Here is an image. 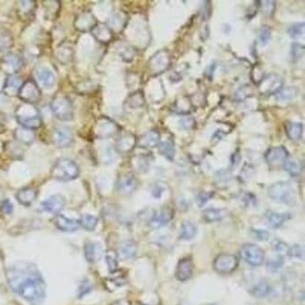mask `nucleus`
<instances>
[{
	"instance_id": "obj_1",
	"label": "nucleus",
	"mask_w": 305,
	"mask_h": 305,
	"mask_svg": "<svg viewBox=\"0 0 305 305\" xmlns=\"http://www.w3.org/2000/svg\"><path fill=\"white\" fill-rule=\"evenodd\" d=\"M8 281L15 293L31 304H40L45 298V283L33 264L21 262L8 270Z\"/></svg>"
},
{
	"instance_id": "obj_2",
	"label": "nucleus",
	"mask_w": 305,
	"mask_h": 305,
	"mask_svg": "<svg viewBox=\"0 0 305 305\" xmlns=\"http://www.w3.org/2000/svg\"><path fill=\"white\" fill-rule=\"evenodd\" d=\"M15 119L22 128L28 130H37L43 126L44 120L37 107L34 104H19L15 110Z\"/></svg>"
},
{
	"instance_id": "obj_3",
	"label": "nucleus",
	"mask_w": 305,
	"mask_h": 305,
	"mask_svg": "<svg viewBox=\"0 0 305 305\" xmlns=\"http://www.w3.org/2000/svg\"><path fill=\"white\" fill-rule=\"evenodd\" d=\"M79 167L75 162L68 158H61L54 164L51 176L60 181H70L79 176Z\"/></svg>"
},
{
	"instance_id": "obj_4",
	"label": "nucleus",
	"mask_w": 305,
	"mask_h": 305,
	"mask_svg": "<svg viewBox=\"0 0 305 305\" xmlns=\"http://www.w3.org/2000/svg\"><path fill=\"white\" fill-rule=\"evenodd\" d=\"M53 114L61 121H70L74 119V105L70 98L65 95H57L50 104Z\"/></svg>"
},
{
	"instance_id": "obj_5",
	"label": "nucleus",
	"mask_w": 305,
	"mask_h": 305,
	"mask_svg": "<svg viewBox=\"0 0 305 305\" xmlns=\"http://www.w3.org/2000/svg\"><path fill=\"white\" fill-rule=\"evenodd\" d=\"M268 195L273 201L288 205L293 201V189L290 183L279 181L268 187Z\"/></svg>"
},
{
	"instance_id": "obj_6",
	"label": "nucleus",
	"mask_w": 305,
	"mask_h": 305,
	"mask_svg": "<svg viewBox=\"0 0 305 305\" xmlns=\"http://www.w3.org/2000/svg\"><path fill=\"white\" fill-rule=\"evenodd\" d=\"M240 257L253 267L261 266L265 259V252L258 245L247 243L241 246L239 250Z\"/></svg>"
},
{
	"instance_id": "obj_7",
	"label": "nucleus",
	"mask_w": 305,
	"mask_h": 305,
	"mask_svg": "<svg viewBox=\"0 0 305 305\" xmlns=\"http://www.w3.org/2000/svg\"><path fill=\"white\" fill-rule=\"evenodd\" d=\"M18 97L26 104H37L42 99V90L39 88L37 82L33 79H28L23 83L19 90Z\"/></svg>"
},
{
	"instance_id": "obj_8",
	"label": "nucleus",
	"mask_w": 305,
	"mask_h": 305,
	"mask_svg": "<svg viewBox=\"0 0 305 305\" xmlns=\"http://www.w3.org/2000/svg\"><path fill=\"white\" fill-rule=\"evenodd\" d=\"M238 257L231 253H220L213 261V268L220 274H229L238 268Z\"/></svg>"
},
{
	"instance_id": "obj_9",
	"label": "nucleus",
	"mask_w": 305,
	"mask_h": 305,
	"mask_svg": "<svg viewBox=\"0 0 305 305\" xmlns=\"http://www.w3.org/2000/svg\"><path fill=\"white\" fill-rule=\"evenodd\" d=\"M283 78L276 74H270L262 78L258 84V89L263 95H275L283 89Z\"/></svg>"
},
{
	"instance_id": "obj_10",
	"label": "nucleus",
	"mask_w": 305,
	"mask_h": 305,
	"mask_svg": "<svg viewBox=\"0 0 305 305\" xmlns=\"http://www.w3.org/2000/svg\"><path fill=\"white\" fill-rule=\"evenodd\" d=\"M22 66V59L14 53H9L0 60V69L8 76L15 75Z\"/></svg>"
},
{
	"instance_id": "obj_11",
	"label": "nucleus",
	"mask_w": 305,
	"mask_h": 305,
	"mask_svg": "<svg viewBox=\"0 0 305 305\" xmlns=\"http://www.w3.org/2000/svg\"><path fill=\"white\" fill-rule=\"evenodd\" d=\"M170 65V57L169 54L165 50H161L157 52L149 61V67L150 72L154 75L162 74L166 71Z\"/></svg>"
},
{
	"instance_id": "obj_12",
	"label": "nucleus",
	"mask_w": 305,
	"mask_h": 305,
	"mask_svg": "<svg viewBox=\"0 0 305 305\" xmlns=\"http://www.w3.org/2000/svg\"><path fill=\"white\" fill-rule=\"evenodd\" d=\"M119 128L113 120L106 117H102L98 119L94 131L99 138H108L119 132Z\"/></svg>"
},
{
	"instance_id": "obj_13",
	"label": "nucleus",
	"mask_w": 305,
	"mask_h": 305,
	"mask_svg": "<svg viewBox=\"0 0 305 305\" xmlns=\"http://www.w3.org/2000/svg\"><path fill=\"white\" fill-rule=\"evenodd\" d=\"M66 205V199L61 194H55L45 199L40 205V209L49 213H59Z\"/></svg>"
},
{
	"instance_id": "obj_14",
	"label": "nucleus",
	"mask_w": 305,
	"mask_h": 305,
	"mask_svg": "<svg viewBox=\"0 0 305 305\" xmlns=\"http://www.w3.org/2000/svg\"><path fill=\"white\" fill-rule=\"evenodd\" d=\"M173 218H174V210L171 208L164 207L160 210L155 211L154 214L151 216L149 220V225L154 229H158L166 225Z\"/></svg>"
},
{
	"instance_id": "obj_15",
	"label": "nucleus",
	"mask_w": 305,
	"mask_h": 305,
	"mask_svg": "<svg viewBox=\"0 0 305 305\" xmlns=\"http://www.w3.org/2000/svg\"><path fill=\"white\" fill-rule=\"evenodd\" d=\"M35 76L39 84L45 90H51L56 85V75L49 68L39 66L35 69Z\"/></svg>"
},
{
	"instance_id": "obj_16",
	"label": "nucleus",
	"mask_w": 305,
	"mask_h": 305,
	"mask_svg": "<svg viewBox=\"0 0 305 305\" xmlns=\"http://www.w3.org/2000/svg\"><path fill=\"white\" fill-rule=\"evenodd\" d=\"M73 133L68 127H57L53 132V141L59 148H67L73 143Z\"/></svg>"
},
{
	"instance_id": "obj_17",
	"label": "nucleus",
	"mask_w": 305,
	"mask_h": 305,
	"mask_svg": "<svg viewBox=\"0 0 305 305\" xmlns=\"http://www.w3.org/2000/svg\"><path fill=\"white\" fill-rule=\"evenodd\" d=\"M194 263L190 257H184L179 261L175 276L180 282H186L194 273Z\"/></svg>"
},
{
	"instance_id": "obj_18",
	"label": "nucleus",
	"mask_w": 305,
	"mask_h": 305,
	"mask_svg": "<svg viewBox=\"0 0 305 305\" xmlns=\"http://www.w3.org/2000/svg\"><path fill=\"white\" fill-rule=\"evenodd\" d=\"M116 187L119 194L124 195L132 194L136 188V179L132 173L122 174L117 180Z\"/></svg>"
},
{
	"instance_id": "obj_19",
	"label": "nucleus",
	"mask_w": 305,
	"mask_h": 305,
	"mask_svg": "<svg viewBox=\"0 0 305 305\" xmlns=\"http://www.w3.org/2000/svg\"><path fill=\"white\" fill-rule=\"evenodd\" d=\"M160 143L161 134L156 129H152L143 134L136 143V145L141 149H153L158 147Z\"/></svg>"
},
{
	"instance_id": "obj_20",
	"label": "nucleus",
	"mask_w": 305,
	"mask_h": 305,
	"mask_svg": "<svg viewBox=\"0 0 305 305\" xmlns=\"http://www.w3.org/2000/svg\"><path fill=\"white\" fill-rule=\"evenodd\" d=\"M288 157H289V153H288L287 149L283 146L270 148L265 153V160L270 165L283 164L284 160H286Z\"/></svg>"
},
{
	"instance_id": "obj_21",
	"label": "nucleus",
	"mask_w": 305,
	"mask_h": 305,
	"mask_svg": "<svg viewBox=\"0 0 305 305\" xmlns=\"http://www.w3.org/2000/svg\"><path fill=\"white\" fill-rule=\"evenodd\" d=\"M22 80L20 77L16 75L8 76L3 85V94L6 97H15L18 96L19 90L23 85Z\"/></svg>"
},
{
	"instance_id": "obj_22",
	"label": "nucleus",
	"mask_w": 305,
	"mask_h": 305,
	"mask_svg": "<svg viewBox=\"0 0 305 305\" xmlns=\"http://www.w3.org/2000/svg\"><path fill=\"white\" fill-rule=\"evenodd\" d=\"M96 24L97 23L92 14H90L89 12H85L76 17L75 27L76 30L86 32V31H91Z\"/></svg>"
},
{
	"instance_id": "obj_23",
	"label": "nucleus",
	"mask_w": 305,
	"mask_h": 305,
	"mask_svg": "<svg viewBox=\"0 0 305 305\" xmlns=\"http://www.w3.org/2000/svg\"><path fill=\"white\" fill-rule=\"evenodd\" d=\"M56 227L63 232H75L80 226L79 221L75 219H70L66 216L57 215L54 219Z\"/></svg>"
},
{
	"instance_id": "obj_24",
	"label": "nucleus",
	"mask_w": 305,
	"mask_h": 305,
	"mask_svg": "<svg viewBox=\"0 0 305 305\" xmlns=\"http://www.w3.org/2000/svg\"><path fill=\"white\" fill-rule=\"evenodd\" d=\"M137 253V243L133 239H126L120 242L118 248V256L121 259H131Z\"/></svg>"
},
{
	"instance_id": "obj_25",
	"label": "nucleus",
	"mask_w": 305,
	"mask_h": 305,
	"mask_svg": "<svg viewBox=\"0 0 305 305\" xmlns=\"http://www.w3.org/2000/svg\"><path fill=\"white\" fill-rule=\"evenodd\" d=\"M137 140L134 134L127 133L119 136L116 148L120 153H128L134 149L136 146Z\"/></svg>"
},
{
	"instance_id": "obj_26",
	"label": "nucleus",
	"mask_w": 305,
	"mask_h": 305,
	"mask_svg": "<svg viewBox=\"0 0 305 305\" xmlns=\"http://www.w3.org/2000/svg\"><path fill=\"white\" fill-rule=\"evenodd\" d=\"M284 131L291 141H299L303 134V124L297 121H286Z\"/></svg>"
},
{
	"instance_id": "obj_27",
	"label": "nucleus",
	"mask_w": 305,
	"mask_h": 305,
	"mask_svg": "<svg viewBox=\"0 0 305 305\" xmlns=\"http://www.w3.org/2000/svg\"><path fill=\"white\" fill-rule=\"evenodd\" d=\"M38 196V191L33 187H25L19 190L16 194V199L23 206H30L36 200Z\"/></svg>"
},
{
	"instance_id": "obj_28",
	"label": "nucleus",
	"mask_w": 305,
	"mask_h": 305,
	"mask_svg": "<svg viewBox=\"0 0 305 305\" xmlns=\"http://www.w3.org/2000/svg\"><path fill=\"white\" fill-rule=\"evenodd\" d=\"M92 35L102 44H107L113 39V32L109 27L104 24H96L91 30Z\"/></svg>"
},
{
	"instance_id": "obj_29",
	"label": "nucleus",
	"mask_w": 305,
	"mask_h": 305,
	"mask_svg": "<svg viewBox=\"0 0 305 305\" xmlns=\"http://www.w3.org/2000/svg\"><path fill=\"white\" fill-rule=\"evenodd\" d=\"M102 254H103V248L100 243L88 241L85 244V256L86 259L90 263H93L100 259Z\"/></svg>"
},
{
	"instance_id": "obj_30",
	"label": "nucleus",
	"mask_w": 305,
	"mask_h": 305,
	"mask_svg": "<svg viewBox=\"0 0 305 305\" xmlns=\"http://www.w3.org/2000/svg\"><path fill=\"white\" fill-rule=\"evenodd\" d=\"M227 215V209L226 208H206L203 213L202 217L207 223H214L223 220Z\"/></svg>"
},
{
	"instance_id": "obj_31",
	"label": "nucleus",
	"mask_w": 305,
	"mask_h": 305,
	"mask_svg": "<svg viewBox=\"0 0 305 305\" xmlns=\"http://www.w3.org/2000/svg\"><path fill=\"white\" fill-rule=\"evenodd\" d=\"M196 225L191 221H184L179 230V238L182 240H191L196 236Z\"/></svg>"
},
{
	"instance_id": "obj_32",
	"label": "nucleus",
	"mask_w": 305,
	"mask_h": 305,
	"mask_svg": "<svg viewBox=\"0 0 305 305\" xmlns=\"http://www.w3.org/2000/svg\"><path fill=\"white\" fill-rule=\"evenodd\" d=\"M265 217L269 223V225L273 228H279L283 225V223L288 219V215L284 213H278L272 210H268L265 213Z\"/></svg>"
},
{
	"instance_id": "obj_33",
	"label": "nucleus",
	"mask_w": 305,
	"mask_h": 305,
	"mask_svg": "<svg viewBox=\"0 0 305 305\" xmlns=\"http://www.w3.org/2000/svg\"><path fill=\"white\" fill-rule=\"evenodd\" d=\"M272 291L271 284L266 280H262L259 283H256L252 289V294L256 298H265L268 296Z\"/></svg>"
},
{
	"instance_id": "obj_34",
	"label": "nucleus",
	"mask_w": 305,
	"mask_h": 305,
	"mask_svg": "<svg viewBox=\"0 0 305 305\" xmlns=\"http://www.w3.org/2000/svg\"><path fill=\"white\" fill-rule=\"evenodd\" d=\"M159 149H160V153L165 157L167 160L173 161L175 158V153H176V149H175V144L172 139H166L164 141H161L159 145Z\"/></svg>"
},
{
	"instance_id": "obj_35",
	"label": "nucleus",
	"mask_w": 305,
	"mask_h": 305,
	"mask_svg": "<svg viewBox=\"0 0 305 305\" xmlns=\"http://www.w3.org/2000/svg\"><path fill=\"white\" fill-rule=\"evenodd\" d=\"M282 164H283V170L287 172L291 176L295 177L300 174L301 165L297 160L288 157L286 160H284V162Z\"/></svg>"
},
{
	"instance_id": "obj_36",
	"label": "nucleus",
	"mask_w": 305,
	"mask_h": 305,
	"mask_svg": "<svg viewBox=\"0 0 305 305\" xmlns=\"http://www.w3.org/2000/svg\"><path fill=\"white\" fill-rule=\"evenodd\" d=\"M15 138L18 141L22 142L24 144H30L34 141L35 135L31 130H28L25 128H19L15 131Z\"/></svg>"
},
{
	"instance_id": "obj_37",
	"label": "nucleus",
	"mask_w": 305,
	"mask_h": 305,
	"mask_svg": "<svg viewBox=\"0 0 305 305\" xmlns=\"http://www.w3.org/2000/svg\"><path fill=\"white\" fill-rule=\"evenodd\" d=\"M111 273L112 276H110L109 279H107V283H109V284H106V286L112 285V286H114V289H115V288H118L119 286L125 284L126 277L124 273L120 272L118 269L113 271Z\"/></svg>"
},
{
	"instance_id": "obj_38",
	"label": "nucleus",
	"mask_w": 305,
	"mask_h": 305,
	"mask_svg": "<svg viewBox=\"0 0 305 305\" xmlns=\"http://www.w3.org/2000/svg\"><path fill=\"white\" fill-rule=\"evenodd\" d=\"M80 225L86 230L93 231L98 224V218L91 214H83L79 220Z\"/></svg>"
},
{
	"instance_id": "obj_39",
	"label": "nucleus",
	"mask_w": 305,
	"mask_h": 305,
	"mask_svg": "<svg viewBox=\"0 0 305 305\" xmlns=\"http://www.w3.org/2000/svg\"><path fill=\"white\" fill-rule=\"evenodd\" d=\"M145 100L141 91H136L134 94H131V96L127 99L126 104L129 105V107L135 109L139 108L144 105Z\"/></svg>"
},
{
	"instance_id": "obj_40",
	"label": "nucleus",
	"mask_w": 305,
	"mask_h": 305,
	"mask_svg": "<svg viewBox=\"0 0 305 305\" xmlns=\"http://www.w3.org/2000/svg\"><path fill=\"white\" fill-rule=\"evenodd\" d=\"M304 45L299 43H293L290 46V58L293 62L301 60L304 56Z\"/></svg>"
},
{
	"instance_id": "obj_41",
	"label": "nucleus",
	"mask_w": 305,
	"mask_h": 305,
	"mask_svg": "<svg viewBox=\"0 0 305 305\" xmlns=\"http://www.w3.org/2000/svg\"><path fill=\"white\" fill-rule=\"evenodd\" d=\"M14 45V38L10 31L0 30V51L8 49Z\"/></svg>"
},
{
	"instance_id": "obj_42",
	"label": "nucleus",
	"mask_w": 305,
	"mask_h": 305,
	"mask_svg": "<svg viewBox=\"0 0 305 305\" xmlns=\"http://www.w3.org/2000/svg\"><path fill=\"white\" fill-rule=\"evenodd\" d=\"M304 23H295L289 27V29L287 30V33L289 37L292 39H298L304 35Z\"/></svg>"
},
{
	"instance_id": "obj_43",
	"label": "nucleus",
	"mask_w": 305,
	"mask_h": 305,
	"mask_svg": "<svg viewBox=\"0 0 305 305\" xmlns=\"http://www.w3.org/2000/svg\"><path fill=\"white\" fill-rule=\"evenodd\" d=\"M105 262L107 265V268L110 272H113L118 269V254L114 251H108L105 255Z\"/></svg>"
},
{
	"instance_id": "obj_44",
	"label": "nucleus",
	"mask_w": 305,
	"mask_h": 305,
	"mask_svg": "<svg viewBox=\"0 0 305 305\" xmlns=\"http://www.w3.org/2000/svg\"><path fill=\"white\" fill-rule=\"evenodd\" d=\"M134 168L138 172H145L149 169V158L144 155L135 157L134 159Z\"/></svg>"
},
{
	"instance_id": "obj_45",
	"label": "nucleus",
	"mask_w": 305,
	"mask_h": 305,
	"mask_svg": "<svg viewBox=\"0 0 305 305\" xmlns=\"http://www.w3.org/2000/svg\"><path fill=\"white\" fill-rule=\"evenodd\" d=\"M258 39L260 41L261 45L265 46L268 45L271 40V30L268 26H262L258 31Z\"/></svg>"
},
{
	"instance_id": "obj_46",
	"label": "nucleus",
	"mask_w": 305,
	"mask_h": 305,
	"mask_svg": "<svg viewBox=\"0 0 305 305\" xmlns=\"http://www.w3.org/2000/svg\"><path fill=\"white\" fill-rule=\"evenodd\" d=\"M283 265V257L281 256V254L276 255L275 257H273L272 259L268 261L267 263V268L269 271L271 272H276L278 271Z\"/></svg>"
},
{
	"instance_id": "obj_47",
	"label": "nucleus",
	"mask_w": 305,
	"mask_h": 305,
	"mask_svg": "<svg viewBox=\"0 0 305 305\" xmlns=\"http://www.w3.org/2000/svg\"><path fill=\"white\" fill-rule=\"evenodd\" d=\"M252 93H253V90H252L251 86L246 85L244 87H241L239 90L236 91V93L234 95V99L238 102V101H242V100H245L246 98L249 97Z\"/></svg>"
},
{
	"instance_id": "obj_48",
	"label": "nucleus",
	"mask_w": 305,
	"mask_h": 305,
	"mask_svg": "<svg viewBox=\"0 0 305 305\" xmlns=\"http://www.w3.org/2000/svg\"><path fill=\"white\" fill-rule=\"evenodd\" d=\"M296 90L293 88H284L276 93V97L280 101H287L295 96Z\"/></svg>"
},
{
	"instance_id": "obj_49",
	"label": "nucleus",
	"mask_w": 305,
	"mask_h": 305,
	"mask_svg": "<svg viewBox=\"0 0 305 305\" xmlns=\"http://www.w3.org/2000/svg\"><path fill=\"white\" fill-rule=\"evenodd\" d=\"M18 10L21 15H29L34 11L35 2L34 1H20L18 2Z\"/></svg>"
},
{
	"instance_id": "obj_50",
	"label": "nucleus",
	"mask_w": 305,
	"mask_h": 305,
	"mask_svg": "<svg viewBox=\"0 0 305 305\" xmlns=\"http://www.w3.org/2000/svg\"><path fill=\"white\" fill-rule=\"evenodd\" d=\"M286 253L290 257L303 258V256H304V248H303V246L298 245V244L292 246V247H288V250H287Z\"/></svg>"
},
{
	"instance_id": "obj_51",
	"label": "nucleus",
	"mask_w": 305,
	"mask_h": 305,
	"mask_svg": "<svg viewBox=\"0 0 305 305\" xmlns=\"http://www.w3.org/2000/svg\"><path fill=\"white\" fill-rule=\"evenodd\" d=\"M135 51L130 46H125L119 49V56L125 61H132L134 60Z\"/></svg>"
},
{
	"instance_id": "obj_52",
	"label": "nucleus",
	"mask_w": 305,
	"mask_h": 305,
	"mask_svg": "<svg viewBox=\"0 0 305 305\" xmlns=\"http://www.w3.org/2000/svg\"><path fill=\"white\" fill-rule=\"evenodd\" d=\"M213 193L212 192H207V191H201L196 196V202L199 207H203L208 203L210 198H212Z\"/></svg>"
},
{
	"instance_id": "obj_53",
	"label": "nucleus",
	"mask_w": 305,
	"mask_h": 305,
	"mask_svg": "<svg viewBox=\"0 0 305 305\" xmlns=\"http://www.w3.org/2000/svg\"><path fill=\"white\" fill-rule=\"evenodd\" d=\"M271 245H272L273 250L277 253H279V254H281L282 253H286L287 250H288V245L286 243H284L281 239H278V238H275V239L272 240Z\"/></svg>"
},
{
	"instance_id": "obj_54",
	"label": "nucleus",
	"mask_w": 305,
	"mask_h": 305,
	"mask_svg": "<svg viewBox=\"0 0 305 305\" xmlns=\"http://www.w3.org/2000/svg\"><path fill=\"white\" fill-rule=\"evenodd\" d=\"M259 3L261 5H258V7L260 8L265 15H270L273 14L275 10V3L273 1H261Z\"/></svg>"
},
{
	"instance_id": "obj_55",
	"label": "nucleus",
	"mask_w": 305,
	"mask_h": 305,
	"mask_svg": "<svg viewBox=\"0 0 305 305\" xmlns=\"http://www.w3.org/2000/svg\"><path fill=\"white\" fill-rule=\"evenodd\" d=\"M91 289H92V285H91L90 281H89V280L83 281L81 284L79 285V288H78V297L81 298L83 296H85V295L88 294Z\"/></svg>"
},
{
	"instance_id": "obj_56",
	"label": "nucleus",
	"mask_w": 305,
	"mask_h": 305,
	"mask_svg": "<svg viewBox=\"0 0 305 305\" xmlns=\"http://www.w3.org/2000/svg\"><path fill=\"white\" fill-rule=\"evenodd\" d=\"M57 56H58V58L60 60L64 59V57H66L65 60H66V62H68L69 60H71V58L73 56V50L71 48L67 47V46H64V47L59 49V51L57 53Z\"/></svg>"
},
{
	"instance_id": "obj_57",
	"label": "nucleus",
	"mask_w": 305,
	"mask_h": 305,
	"mask_svg": "<svg viewBox=\"0 0 305 305\" xmlns=\"http://www.w3.org/2000/svg\"><path fill=\"white\" fill-rule=\"evenodd\" d=\"M179 124H180V127L184 130H191L195 125V120L192 117L182 118L179 121Z\"/></svg>"
},
{
	"instance_id": "obj_58",
	"label": "nucleus",
	"mask_w": 305,
	"mask_h": 305,
	"mask_svg": "<svg viewBox=\"0 0 305 305\" xmlns=\"http://www.w3.org/2000/svg\"><path fill=\"white\" fill-rule=\"evenodd\" d=\"M252 235L253 238L257 240H267L269 238L268 232L261 229H253L252 230Z\"/></svg>"
},
{
	"instance_id": "obj_59",
	"label": "nucleus",
	"mask_w": 305,
	"mask_h": 305,
	"mask_svg": "<svg viewBox=\"0 0 305 305\" xmlns=\"http://www.w3.org/2000/svg\"><path fill=\"white\" fill-rule=\"evenodd\" d=\"M13 205H12V203L9 201V200H5V201L2 202V204H1V209H2V211L3 212H5V213H11L12 211H13Z\"/></svg>"
},
{
	"instance_id": "obj_60",
	"label": "nucleus",
	"mask_w": 305,
	"mask_h": 305,
	"mask_svg": "<svg viewBox=\"0 0 305 305\" xmlns=\"http://www.w3.org/2000/svg\"><path fill=\"white\" fill-rule=\"evenodd\" d=\"M164 188L160 185H155L152 189V195L156 198H160L162 196V194L164 193Z\"/></svg>"
}]
</instances>
